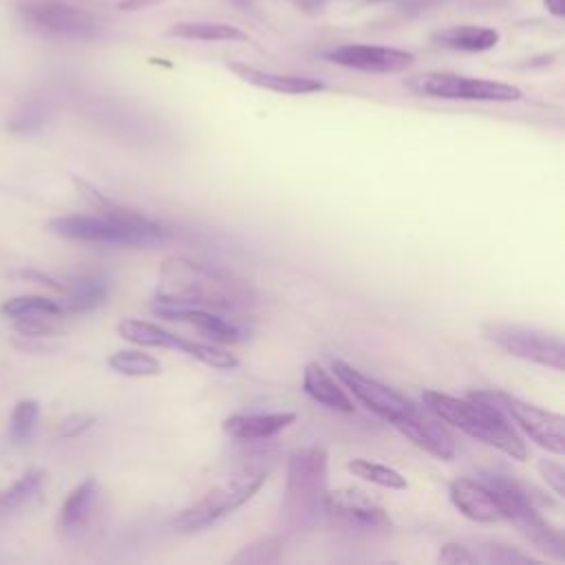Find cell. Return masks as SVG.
<instances>
[{
  "instance_id": "3",
  "label": "cell",
  "mask_w": 565,
  "mask_h": 565,
  "mask_svg": "<svg viewBox=\"0 0 565 565\" xmlns=\"http://www.w3.org/2000/svg\"><path fill=\"white\" fill-rule=\"evenodd\" d=\"M88 199H93L102 210L99 214H68L49 221V230L62 238L79 241V243H97V245H154L166 238V232L137 214L119 210L110 205L99 192H95L86 183H77Z\"/></svg>"
},
{
  "instance_id": "16",
  "label": "cell",
  "mask_w": 565,
  "mask_h": 565,
  "mask_svg": "<svg viewBox=\"0 0 565 565\" xmlns=\"http://www.w3.org/2000/svg\"><path fill=\"white\" fill-rule=\"evenodd\" d=\"M154 313L166 318V320H179V322H190L194 324L199 331H203L207 338L216 340V342H241L243 340V331L225 320L218 318L214 313H210L207 309H199V307H181V305H168V302H157Z\"/></svg>"
},
{
  "instance_id": "33",
  "label": "cell",
  "mask_w": 565,
  "mask_h": 565,
  "mask_svg": "<svg viewBox=\"0 0 565 565\" xmlns=\"http://www.w3.org/2000/svg\"><path fill=\"white\" fill-rule=\"evenodd\" d=\"M486 550V561L490 563H534L532 556L521 554L508 545H499V543H490Z\"/></svg>"
},
{
  "instance_id": "6",
  "label": "cell",
  "mask_w": 565,
  "mask_h": 565,
  "mask_svg": "<svg viewBox=\"0 0 565 565\" xmlns=\"http://www.w3.org/2000/svg\"><path fill=\"white\" fill-rule=\"evenodd\" d=\"M406 88L415 95L439 97V99H468V102H516L521 90L512 84L483 79V77H466L457 73L428 71L413 75L406 79Z\"/></svg>"
},
{
  "instance_id": "8",
  "label": "cell",
  "mask_w": 565,
  "mask_h": 565,
  "mask_svg": "<svg viewBox=\"0 0 565 565\" xmlns=\"http://www.w3.org/2000/svg\"><path fill=\"white\" fill-rule=\"evenodd\" d=\"M490 397L541 448H545L554 455L565 452V419H563V415L545 411L536 404H530V402L519 399L503 391H490Z\"/></svg>"
},
{
  "instance_id": "22",
  "label": "cell",
  "mask_w": 565,
  "mask_h": 565,
  "mask_svg": "<svg viewBox=\"0 0 565 565\" xmlns=\"http://www.w3.org/2000/svg\"><path fill=\"white\" fill-rule=\"evenodd\" d=\"M170 38L201 40V42H245L247 33L227 22H177L168 29Z\"/></svg>"
},
{
  "instance_id": "17",
  "label": "cell",
  "mask_w": 565,
  "mask_h": 565,
  "mask_svg": "<svg viewBox=\"0 0 565 565\" xmlns=\"http://www.w3.org/2000/svg\"><path fill=\"white\" fill-rule=\"evenodd\" d=\"M227 68L252 86L267 88V90L282 93V95H307V93H318V90L324 88V84L320 79H313V77L280 75V73L247 66L243 62H227Z\"/></svg>"
},
{
  "instance_id": "35",
  "label": "cell",
  "mask_w": 565,
  "mask_h": 565,
  "mask_svg": "<svg viewBox=\"0 0 565 565\" xmlns=\"http://www.w3.org/2000/svg\"><path fill=\"white\" fill-rule=\"evenodd\" d=\"M95 417L93 415H86V413H75L66 419H62V426H60V435L62 437H77L79 433L88 430L93 426Z\"/></svg>"
},
{
  "instance_id": "15",
  "label": "cell",
  "mask_w": 565,
  "mask_h": 565,
  "mask_svg": "<svg viewBox=\"0 0 565 565\" xmlns=\"http://www.w3.org/2000/svg\"><path fill=\"white\" fill-rule=\"evenodd\" d=\"M99 497V486L93 477L77 483L64 499L57 514V530L66 539H77L90 523Z\"/></svg>"
},
{
  "instance_id": "37",
  "label": "cell",
  "mask_w": 565,
  "mask_h": 565,
  "mask_svg": "<svg viewBox=\"0 0 565 565\" xmlns=\"http://www.w3.org/2000/svg\"><path fill=\"white\" fill-rule=\"evenodd\" d=\"M545 9L554 15V18H563L565 15V0H543Z\"/></svg>"
},
{
  "instance_id": "36",
  "label": "cell",
  "mask_w": 565,
  "mask_h": 565,
  "mask_svg": "<svg viewBox=\"0 0 565 565\" xmlns=\"http://www.w3.org/2000/svg\"><path fill=\"white\" fill-rule=\"evenodd\" d=\"M20 276H22V278H29V280H35L38 285H46V287H51V289H55V291H66L64 285H60V282L53 280L49 274H42V271H38V269H22Z\"/></svg>"
},
{
  "instance_id": "7",
  "label": "cell",
  "mask_w": 565,
  "mask_h": 565,
  "mask_svg": "<svg viewBox=\"0 0 565 565\" xmlns=\"http://www.w3.org/2000/svg\"><path fill=\"white\" fill-rule=\"evenodd\" d=\"M483 333L505 353L554 371L565 369V344L561 335L516 322H488Z\"/></svg>"
},
{
  "instance_id": "9",
  "label": "cell",
  "mask_w": 565,
  "mask_h": 565,
  "mask_svg": "<svg viewBox=\"0 0 565 565\" xmlns=\"http://www.w3.org/2000/svg\"><path fill=\"white\" fill-rule=\"evenodd\" d=\"M20 11L33 26L57 38L93 40L99 33L93 13L62 0H26Z\"/></svg>"
},
{
  "instance_id": "18",
  "label": "cell",
  "mask_w": 565,
  "mask_h": 565,
  "mask_svg": "<svg viewBox=\"0 0 565 565\" xmlns=\"http://www.w3.org/2000/svg\"><path fill=\"white\" fill-rule=\"evenodd\" d=\"M296 413L294 411H276V413H247V415H230L223 419L225 435L241 439V441H254V439H267L289 424H294Z\"/></svg>"
},
{
  "instance_id": "19",
  "label": "cell",
  "mask_w": 565,
  "mask_h": 565,
  "mask_svg": "<svg viewBox=\"0 0 565 565\" xmlns=\"http://www.w3.org/2000/svg\"><path fill=\"white\" fill-rule=\"evenodd\" d=\"M302 388L313 402H318L331 411L353 413V408H355L351 397L338 386V382L329 375V371H324L318 362H309L305 366Z\"/></svg>"
},
{
  "instance_id": "13",
  "label": "cell",
  "mask_w": 565,
  "mask_h": 565,
  "mask_svg": "<svg viewBox=\"0 0 565 565\" xmlns=\"http://www.w3.org/2000/svg\"><path fill=\"white\" fill-rule=\"evenodd\" d=\"M448 494L452 505L470 521H477V523L505 521L497 492L483 479L459 477L450 481Z\"/></svg>"
},
{
  "instance_id": "26",
  "label": "cell",
  "mask_w": 565,
  "mask_h": 565,
  "mask_svg": "<svg viewBox=\"0 0 565 565\" xmlns=\"http://www.w3.org/2000/svg\"><path fill=\"white\" fill-rule=\"evenodd\" d=\"M38 419H40V404L35 399H20L13 406V413L9 417L7 441L11 446H24L33 437Z\"/></svg>"
},
{
  "instance_id": "32",
  "label": "cell",
  "mask_w": 565,
  "mask_h": 565,
  "mask_svg": "<svg viewBox=\"0 0 565 565\" xmlns=\"http://www.w3.org/2000/svg\"><path fill=\"white\" fill-rule=\"evenodd\" d=\"M437 561L439 563H448V565H468V563H477L479 556L472 554L466 545H459V543H446L441 545L439 554H437Z\"/></svg>"
},
{
  "instance_id": "21",
  "label": "cell",
  "mask_w": 565,
  "mask_h": 565,
  "mask_svg": "<svg viewBox=\"0 0 565 565\" xmlns=\"http://www.w3.org/2000/svg\"><path fill=\"white\" fill-rule=\"evenodd\" d=\"M44 483H46V472L42 468H31L9 488L0 490V521L9 519L18 510H22L29 501H33Z\"/></svg>"
},
{
  "instance_id": "1",
  "label": "cell",
  "mask_w": 565,
  "mask_h": 565,
  "mask_svg": "<svg viewBox=\"0 0 565 565\" xmlns=\"http://www.w3.org/2000/svg\"><path fill=\"white\" fill-rule=\"evenodd\" d=\"M157 302L199 309H241L254 302V291L243 278L225 269L185 256H172L159 269Z\"/></svg>"
},
{
  "instance_id": "11",
  "label": "cell",
  "mask_w": 565,
  "mask_h": 565,
  "mask_svg": "<svg viewBox=\"0 0 565 565\" xmlns=\"http://www.w3.org/2000/svg\"><path fill=\"white\" fill-rule=\"evenodd\" d=\"M324 514H329L338 525L347 530L375 532L391 527L386 510L373 501L366 492L355 488H340L324 497Z\"/></svg>"
},
{
  "instance_id": "28",
  "label": "cell",
  "mask_w": 565,
  "mask_h": 565,
  "mask_svg": "<svg viewBox=\"0 0 565 565\" xmlns=\"http://www.w3.org/2000/svg\"><path fill=\"white\" fill-rule=\"evenodd\" d=\"M108 366L128 377H150V375L161 373V364L157 358H152L150 353H143V351H135V349L113 353L108 358Z\"/></svg>"
},
{
  "instance_id": "5",
  "label": "cell",
  "mask_w": 565,
  "mask_h": 565,
  "mask_svg": "<svg viewBox=\"0 0 565 565\" xmlns=\"http://www.w3.org/2000/svg\"><path fill=\"white\" fill-rule=\"evenodd\" d=\"M267 472L265 470H243L232 475L227 481L214 486L210 492H205L199 501L183 508L174 519L172 527L179 532H196L203 530L225 514L234 512L243 503H247L265 483Z\"/></svg>"
},
{
  "instance_id": "29",
  "label": "cell",
  "mask_w": 565,
  "mask_h": 565,
  "mask_svg": "<svg viewBox=\"0 0 565 565\" xmlns=\"http://www.w3.org/2000/svg\"><path fill=\"white\" fill-rule=\"evenodd\" d=\"M179 349L183 353H188L190 358H194V360H199V362H203L205 366H212V369L230 371V369L238 366V360H236L234 353H230L221 347H214V344H203V342H192V340L181 338Z\"/></svg>"
},
{
  "instance_id": "25",
  "label": "cell",
  "mask_w": 565,
  "mask_h": 565,
  "mask_svg": "<svg viewBox=\"0 0 565 565\" xmlns=\"http://www.w3.org/2000/svg\"><path fill=\"white\" fill-rule=\"evenodd\" d=\"M66 291H68V296L62 307H64V311H71V313L93 311V309L102 307L108 298V285L95 276L77 278Z\"/></svg>"
},
{
  "instance_id": "24",
  "label": "cell",
  "mask_w": 565,
  "mask_h": 565,
  "mask_svg": "<svg viewBox=\"0 0 565 565\" xmlns=\"http://www.w3.org/2000/svg\"><path fill=\"white\" fill-rule=\"evenodd\" d=\"M0 313L9 320H24V318L60 320L66 311L60 302L44 296H15L2 302Z\"/></svg>"
},
{
  "instance_id": "4",
  "label": "cell",
  "mask_w": 565,
  "mask_h": 565,
  "mask_svg": "<svg viewBox=\"0 0 565 565\" xmlns=\"http://www.w3.org/2000/svg\"><path fill=\"white\" fill-rule=\"evenodd\" d=\"M327 450L320 446L298 448L287 461V481L282 497V523L298 532L318 521L327 497Z\"/></svg>"
},
{
  "instance_id": "14",
  "label": "cell",
  "mask_w": 565,
  "mask_h": 565,
  "mask_svg": "<svg viewBox=\"0 0 565 565\" xmlns=\"http://www.w3.org/2000/svg\"><path fill=\"white\" fill-rule=\"evenodd\" d=\"M402 435H406L415 446L424 448L437 459H452L457 444L452 433L441 424L439 417L424 415L417 406L402 419L393 424Z\"/></svg>"
},
{
  "instance_id": "23",
  "label": "cell",
  "mask_w": 565,
  "mask_h": 565,
  "mask_svg": "<svg viewBox=\"0 0 565 565\" xmlns=\"http://www.w3.org/2000/svg\"><path fill=\"white\" fill-rule=\"evenodd\" d=\"M117 333L139 347H159V349H179L181 338L154 322L126 318L117 324Z\"/></svg>"
},
{
  "instance_id": "31",
  "label": "cell",
  "mask_w": 565,
  "mask_h": 565,
  "mask_svg": "<svg viewBox=\"0 0 565 565\" xmlns=\"http://www.w3.org/2000/svg\"><path fill=\"white\" fill-rule=\"evenodd\" d=\"M539 472L547 481V486L554 490L556 497L565 494V468H563V463H558L554 459H541L539 461Z\"/></svg>"
},
{
  "instance_id": "2",
  "label": "cell",
  "mask_w": 565,
  "mask_h": 565,
  "mask_svg": "<svg viewBox=\"0 0 565 565\" xmlns=\"http://www.w3.org/2000/svg\"><path fill=\"white\" fill-rule=\"evenodd\" d=\"M424 406L446 424L463 430L466 435L505 452L512 459L525 461L527 446L521 435L512 428L510 417L503 408L490 397V391H472L468 397L459 399L441 391H424Z\"/></svg>"
},
{
  "instance_id": "27",
  "label": "cell",
  "mask_w": 565,
  "mask_h": 565,
  "mask_svg": "<svg viewBox=\"0 0 565 565\" xmlns=\"http://www.w3.org/2000/svg\"><path fill=\"white\" fill-rule=\"evenodd\" d=\"M349 472H353L355 477H360L362 481H369V483H375L380 488H388V490H404L408 483H406V477H402V472H397L395 468L391 466H384V463H377V461H369V459H351L347 463Z\"/></svg>"
},
{
  "instance_id": "34",
  "label": "cell",
  "mask_w": 565,
  "mask_h": 565,
  "mask_svg": "<svg viewBox=\"0 0 565 565\" xmlns=\"http://www.w3.org/2000/svg\"><path fill=\"white\" fill-rule=\"evenodd\" d=\"M53 320H42V318H24V320H13L15 331L26 335V338H40L53 333Z\"/></svg>"
},
{
  "instance_id": "30",
  "label": "cell",
  "mask_w": 565,
  "mask_h": 565,
  "mask_svg": "<svg viewBox=\"0 0 565 565\" xmlns=\"http://www.w3.org/2000/svg\"><path fill=\"white\" fill-rule=\"evenodd\" d=\"M282 556V543L278 536H263L245 547H241V552L232 558V563H276Z\"/></svg>"
},
{
  "instance_id": "10",
  "label": "cell",
  "mask_w": 565,
  "mask_h": 565,
  "mask_svg": "<svg viewBox=\"0 0 565 565\" xmlns=\"http://www.w3.org/2000/svg\"><path fill=\"white\" fill-rule=\"evenodd\" d=\"M331 369H333L335 377L349 388V393L358 402H362L369 411H373L377 417H382L384 422L395 424L397 419L406 417L415 408L413 402L406 399L402 393L364 375L362 371L353 369L351 364H347L342 360H333Z\"/></svg>"
},
{
  "instance_id": "12",
  "label": "cell",
  "mask_w": 565,
  "mask_h": 565,
  "mask_svg": "<svg viewBox=\"0 0 565 565\" xmlns=\"http://www.w3.org/2000/svg\"><path fill=\"white\" fill-rule=\"evenodd\" d=\"M322 57L338 66L362 73H399L415 62L411 51L377 44H342L324 51Z\"/></svg>"
},
{
  "instance_id": "20",
  "label": "cell",
  "mask_w": 565,
  "mask_h": 565,
  "mask_svg": "<svg viewBox=\"0 0 565 565\" xmlns=\"http://www.w3.org/2000/svg\"><path fill=\"white\" fill-rule=\"evenodd\" d=\"M430 40L437 46L450 49V51H463V53H481L488 49H494L499 42V31L490 26H475V24H461V26H446L430 35Z\"/></svg>"
}]
</instances>
